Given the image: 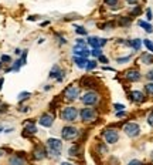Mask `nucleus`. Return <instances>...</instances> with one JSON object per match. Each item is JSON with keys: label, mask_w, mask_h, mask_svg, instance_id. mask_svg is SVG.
Instances as JSON below:
<instances>
[{"label": "nucleus", "mask_w": 153, "mask_h": 165, "mask_svg": "<svg viewBox=\"0 0 153 165\" xmlns=\"http://www.w3.org/2000/svg\"><path fill=\"white\" fill-rule=\"evenodd\" d=\"M63 150V142L57 138H50L47 141V154L52 158H58Z\"/></svg>", "instance_id": "obj_1"}, {"label": "nucleus", "mask_w": 153, "mask_h": 165, "mask_svg": "<svg viewBox=\"0 0 153 165\" xmlns=\"http://www.w3.org/2000/svg\"><path fill=\"white\" fill-rule=\"evenodd\" d=\"M78 135H79V131H78L75 127H72V125H67V127H64L63 130H61V137H63V140H65V141L75 140Z\"/></svg>", "instance_id": "obj_2"}, {"label": "nucleus", "mask_w": 153, "mask_h": 165, "mask_svg": "<svg viewBox=\"0 0 153 165\" xmlns=\"http://www.w3.org/2000/svg\"><path fill=\"white\" fill-rule=\"evenodd\" d=\"M78 110L75 107H65L61 111V118L64 121H67V122H72V121L76 120V117H78Z\"/></svg>", "instance_id": "obj_3"}, {"label": "nucleus", "mask_w": 153, "mask_h": 165, "mask_svg": "<svg viewBox=\"0 0 153 165\" xmlns=\"http://www.w3.org/2000/svg\"><path fill=\"white\" fill-rule=\"evenodd\" d=\"M81 101H82L84 105L91 107V105H95L96 102L99 101V95L96 94L95 91H87V93L81 97Z\"/></svg>", "instance_id": "obj_4"}, {"label": "nucleus", "mask_w": 153, "mask_h": 165, "mask_svg": "<svg viewBox=\"0 0 153 165\" xmlns=\"http://www.w3.org/2000/svg\"><path fill=\"white\" fill-rule=\"evenodd\" d=\"M79 117H81V120L84 122H91V121H94L96 118V111L94 108H82L81 110V113H79Z\"/></svg>", "instance_id": "obj_5"}, {"label": "nucleus", "mask_w": 153, "mask_h": 165, "mask_svg": "<svg viewBox=\"0 0 153 165\" xmlns=\"http://www.w3.org/2000/svg\"><path fill=\"white\" fill-rule=\"evenodd\" d=\"M123 131H125L126 135L135 138V137H138L140 134V128L136 122H128V124H125V127H123Z\"/></svg>", "instance_id": "obj_6"}, {"label": "nucleus", "mask_w": 153, "mask_h": 165, "mask_svg": "<svg viewBox=\"0 0 153 165\" xmlns=\"http://www.w3.org/2000/svg\"><path fill=\"white\" fill-rule=\"evenodd\" d=\"M79 95V88L76 85H68L67 88L64 90V97L68 100V101H74L78 98Z\"/></svg>", "instance_id": "obj_7"}, {"label": "nucleus", "mask_w": 153, "mask_h": 165, "mask_svg": "<svg viewBox=\"0 0 153 165\" xmlns=\"http://www.w3.org/2000/svg\"><path fill=\"white\" fill-rule=\"evenodd\" d=\"M103 138H105V141H106L108 144H115V142H118L119 134H118V131L114 130V128H108V130L103 131Z\"/></svg>", "instance_id": "obj_8"}, {"label": "nucleus", "mask_w": 153, "mask_h": 165, "mask_svg": "<svg viewBox=\"0 0 153 165\" xmlns=\"http://www.w3.org/2000/svg\"><path fill=\"white\" fill-rule=\"evenodd\" d=\"M52 122H54V115L50 114V113H45L40 117V120H38V124L41 125V127H45L48 128L52 125Z\"/></svg>", "instance_id": "obj_9"}, {"label": "nucleus", "mask_w": 153, "mask_h": 165, "mask_svg": "<svg viewBox=\"0 0 153 165\" xmlns=\"http://www.w3.org/2000/svg\"><path fill=\"white\" fill-rule=\"evenodd\" d=\"M91 54V51L87 49V46H79L76 44L74 47V56L75 57H82V58H87Z\"/></svg>", "instance_id": "obj_10"}, {"label": "nucleus", "mask_w": 153, "mask_h": 165, "mask_svg": "<svg viewBox=\"0 0 153 165\" xmlns=\"http://www.w3.org/2000/svg\"><path fill=\"white\" fill-rule=\"evenodd\" d=\"M89 46H92L94 49H101L106 44V40L105 38H98V37H89L88 41H87Z\"/></svg>", "instance_id": "obj_11"}, {"label": "nucleus", "mask_w": 153, "mask_h": 165, "mask_svg": "<svg viewBox=\"0 0 153 165\" xmlns=\"http://www.w3.org/2000/svg\"><path fill=\"white\" fill-rule=\"evenodd\" d=\"M33 157H34V159H37V161L44 159L45 157H47V151L44 150V147H41V145L36 147V148H34V151H33Z\"/></svg>", "instance_id": "obj_12"}, {"label": "nucleus", "mask_w": 153, "mask_h": 165, "mask_svg": "<svg viewBox=\"0 0 153 165\" xmlns=\"http://www.w3.org/2000/svg\"><path fill=\"white\" fill-rule=\"evenodd\" d=\"M50 77L51 78H55L57 81H63V78H64V71L58 67V66H54L52 69H51L50 71Z\"/></svg>", "instance_id": "obj_13"}, {"label": "nucleus", "mask_w": 153, "mask_h": 165, "mask_svg": "<svg viewBox=\"0 0 153 165\" xmlns=\"http://www.w3.org/2000/svg\"><path fill=\"white\" fill-rule=\"evenodd\" d=\"M125 77H126L129 81H138L140 78V73L138 70H128L125 73Z\"/></svg>", "instance_id": "obj_14"}, {"label": "nucleus", "mask_w": 153, "mask_h": 165, "mask_svg": "<svg viewBox=\"0 0 153 165\" xmlns=\"http://www.w3.org/2000/svg\"><path fill=\"white\" fill-rule=\"evenodd\" d=\"M9 165H26V161L23 157H19V155H13L9 159Z\"/></svg>", "instance_id": "obj_15"}, {"label": "nucleus", "mask_w": 153, "mask_h": 165, "mask_svg": "<svg viewBox=\"0 0 153 165\" xmlns=\"http://www.w3.org/2000/svg\"><path fill=\"white\" fill-rule=\"evenodd\" d=\"M130 100L135 102H142V101H145V95H143V93H140V91H132L130 93Z\"/></svg>", "instance_id": "obj_16"}, {"label": "nucleus", "mask_w": 153, "mask_h": 165, "mask_svg": "<svg viewBox=\"0 0 153 165\" xmlns=\"http://www.w3.org/2000/svg\"><path fill=\"white\" fill-rule=\"evenodd\" d=\"M24 131H26L24 135L26 134H36L37 133V127H36L33 122H27V124L24 125Z\"/></svg>", "instance_id": "obj_17"}, {"label": "nucleus", "mask_w": 153, "mask_h": 165, "mask_svg": "<svg viewBox=\"0 0 153 165\" xmlns=\"http://www.w3.org/2000/svg\"><path fill=\"white\" fill-rule=\"evenodd\" d=\"M87 61H88L87 58H82V57H75V56H74V63H75L76 66L79 67V69H85V67H87Z\"/></svg>", "instance_id": "obj_18"}, {"label": "nucleus", "mask_w": 153, "mask_h": 165, "mask_svg": "<svg viewBox=\"0 0 153 165\" xmlns=\"http://www.w3.org/2000/svg\"><path fill=\"white\" fill-rule=\"evenodd\" d=\"M140 44H142V40H139V38H133V40H130V41H129V46H130L133 50H136V51L140 50Z\"/></svg>", "instance_id": "obj_19"}, {"label": "nucleus", "mask_w": 153, "mask_h": 165, "mask_svg": "<svg viewBox=\"0 0 153 165\" xmlns=\"http://www.w3.org/2000/svg\"><path fill=\"white\" fill-rule=\"evenodd\" d=\"M140 60H142V63H145V64H152L153 63V56H152V54L145 53V54H142Z\"/></svg>", "instance_id": "obj_20"}, {"label": "nucleus", "mask_w": 153, "mask_h": 165, "mask_svg": "<svg viewBox=\"0 0 153 165\" xmlns=\"http://www.w3.org/2000/svg\"><path fill=\"white\" fill-rule=\"evenodd\" d=\"M79 152H81V145H72L70 150H68V154H70V155H72V157L78 155Z\"/></svg>", "instance_id": "obj_21"}, {"label": "nucleus", "mask_w": 153, "mask_h": 165, "mask_svg": "<svg viewBox=\"0 0 153 165\" xmlns=\"http://www.w3.org/2000/svg\"><path fill=\"white\" fill-rule=\"evenodd\" d=\"M139 26H140V27H143V29H145L147 33H152L153 32V27L149 24L147 21H143V20H140V21H139Z\"/></svg>", "instance_id": "obj_22"}, {"label": "nucleus", "mask_w": 153, "mask_h": 165, "mask_svg": "<svg viewBox=\"0 0 153 165\" xmlns=\"http://www.w3.org/2000/svg\"><path fill=\"white\" fill-rule=\"evenodd\" d=\"M30 93L28 91H23V93H20L19 94V102H21V101H24V100H27V98H30Z\"/></svg>", "instance_id": "obj_23"}, {"label": "nucleus", "mask_w": 153, "mask_h": 165, "mask_svg": "<svg viewBox=\"0 0 153 165\" xmlns=\"http://www.w3.org/2000/svg\"><path fill=\"white\" fill-rule=\"evenodd\" d=\"M95 67H96V61H95V60H88V61H87V67H85V69H87L88 71H91L92 69H95Z\"/></svg>", "instance_id": "obj_24"}, {"label": "nucleus", "mask_w": 153, "mask_h": 165, "mask_svg": "<svg viewBox=\"0 0 153 165\" xmlns=\"http://www.w3.org/2000/svg\"><path fill=\"white\" fill-rule=\"evenodd\" d=\"M75 32L81 36H87V29H84L82 26H75Z\"/></svg>", "instance_id": "obj_25"}, {"label": "nucleus", "mask_w": 153, "mask_h": 165, "mask_svg": "<svg viewBox=\"0 0 153 165\" xmlns=\"http://www.w3.org/2000/svg\"><path fill=\"white\" fill-rule=\"evenodd\" d=\"M143 44L146 46V49H147V50H149V51H152V53H153V43L150 41V40L145 38V40H143Z\"/></svg>", "instance_id": "obj_26"}, {"label": "nucleus", "mask_w": 153, "mask_h": 165, "mask_svg": "<svg viewBox=\"0 0 153 165\" xmlns=\"http://www.w3.org/2000/svg\"><path fill=\"white\" fill-rule=\"evenodd\" d=\"M145 90H146V93L149 95H153V82H149L145 85Z\"/></svg>", "instance_id": "obj_27"}, {"label": "nucleus", "mask_w": 153, "mask_h": 165, "mask_svg": "<svg viewBox=\"0 0 153 165\" xmlns=\"http://www.w3.org/2000/svg\"><path fill=\"white\" fill-rule=\"evenodd\" d=\"M91 54H92L94 57L98 58V57H101V56H102V50H101V49H94V50L91 51Z\"/></svg>", "instance_id": "obj_28"}, {"label": "nucleus", "mask_w": 153, "mask_h": 165, "mask_svg": "<svg viewBox=\"0 0 153 165\" xmlns=\"http://www.w3.org/2000/svg\"><path fill=\"white\" fill-rule=\"evenodd\" d=\"M0 61H1V63H10V61H12V57L7 56V54H3L1 58H0Z\"/></svg>", "instance_id": "obj_29"}, {"label": "nucleus", "mask_w": 153, "mask_h": 165, "mask_svg": "<svg viewBox=\"0 0 153 165\" xmlns=\"http://www.w3.org/2000/svg\"><path fill=\"white\" fill-rule=\"evenodd\" d=\"M20 60H21L23 66L27 63V50H23V51H21V58H20Z\"/></svg>", "instance_id": "obj_30"}, {"label": "nucleus", "mask_w": 153, "mask_h": 165, "mask_svg": "<svg viewBox=\"0 0 153 165\" xmlns=\"http://www.w3.org/2000/svg\"><path fill=\"white\" fill-rule=\"evenodd\" d=\"M129 23H130V19H129V17H123V19L119 20V24H122V26H128Z\"/></svg>", "instance_id": "obj_31"}, {"label": "nucleus", "mask_w": 153, "mask_h": 165, "mask_svg": "<svg viewBox=\"0 0 153 165\" xmlns=\"http://www.w3.org/2000/svg\"><path fill=\"white\" fill-rule=\"evenodd\" d=\"M118 0H105V4L106 6H116Z\"/></svg>", "instance_id": "obj_32"}, {"label": "nucleus", "mask_w": 153, "mask_h": 165, "mask_svg": "<svg viewBox=\"0 0 153 165\" xmlns=\"http://www.w3.org/2000/svg\"><path fill=\"white\" fill-rule=\"evenodd\" d=\"M114 107L116 108V111H123L125 105H122V104H114Z\"/></svg>", "instance_id": "obj_33"}, {"label": "nucleus", "mask_w": 153, "mask_h": 165, "mask_svg": "<svg viewBox=\"0 0 153 165\" xmlns=\"http://www.w3.org/2000/svg\"><path fill=\"white\" fill-rule=\"evenodd\" d=\"M130 57L128 56V57H122V58H118V63H125V61H129Z\"/></svg>", "instance_id": "obj_34"}, {"label": "nucleus", "mask_w": 153, "mask_h": 165, "mask_svg": "<svg viewBox=\"0 0 153 165\" xmlns=\"http://www.w3.org/2000/svg\"><path fill=\"white\" fill-rule=\"evenodd\" d=\"M128 165H143V164H142L140 161H138V159H133V161H130Z\"/></svg>", "instance_id": "obj_35"}, {"label": "nucleus", "mask_w": 153, "mask_h": 165, "mask_svg": "<svg viewBox=\"0 0 153 165\" xmlns=\"http://www.w3.org/2000/svg\"><path fill=\"white\" fill-rule=\"evenodd\" d=\"M76 44H79V46H87V41H84L82 38H76Z\"/></svg>", "instance_id": "obj_36"}, {"label": "nucleus", "mask_w": 153, "mask_h": 165, "mask_svg": "<svg viewBox=\"0 0 153 165\" xmlns=\"http://www.w3.org/2000/svg\"><path fill=\"white\" fill-rule=\"evenodd\" d=\"M147 122H149V125H152V127H153V113L147 117Z\"/></svg>", "instance_id": "obj_37"}, {"label": "nucleus", "mask_w": 153, "mask_h": 165, "mask_svg": "<svg viewBox=\"0 0 153 165\" xmlns=\"http://www.w3.org/2000/svg\"><path fill=\"white\" fill-rule=\"evenodd\" d=\"M146 17H147V20H152V10H150V9H147Z\"/></svg>", "instance_id": "obj_38"}, {"label": "nucleus", "mask_w": 153, "mask_h": 165, "mask_svg": "<svg viewBox=\"0 0 153 165\" xmlns=\"http://www.w3.org/2000/svg\"><path fill=\"white\" fill-rule=\"evenodd\" d=\"M98 61H101V63H108V58L101 56V57H98Z\"/></svg>", "instance_id": "obj_39"}, {"label": "nucleus", "mask_w": 153, "mask_h": 165, "mask_svg": "<svg viewBox=\"0 0 153 165\" xmlns=\"http://www.w3.org/2000/svg\"><path fill=\"white\" fill-rule=\"evenodd\" d=\"M140 13V9L139 7H135L133 10H132V16H135V14H139Z\"/></svg>", "instance_id": "obj_40"}, {"label": "nucleus", "mask_w": 153, "mask_h": 165, "mask_svg": "<svg viewBox=\"0 0 153 165\" xmlns=\"http://www.w3.org/2000/svg\"><path fill=\"white\" fill-rule=\"evenodd\" d=\"M125 115H126L125 111H118V113H116V117H119V118H121V117H125Z\"/></svg>", "instance_id": "obj_41"}, {"label": "nucleus", "mask_w": 153, "mask_h": 165, "mask_svg": "<svg viewBox=\"0 0 153 165\" xmlns=\"http://www.w3.org/2000/svg\"><path fill=\"white\" fill-rule=\"evenodd\" d=\"M102 27H103V29H108V27L111 29V27H114V23H106V24H103Z\"/></svg>", "instance_id": "obj_42"}, {"label": "nucleus", "mask_w": 153, "mask_h": 165, "mask_svg": "<svg viewBox=\"0 0 153 165\" xmlns=\"http://www.w3.org/2000/svg\"><path fill=\"white\" fill-rule=\"evenodd\" d=\"M147 78H150V80H153V71H150V73H147Z\"/></svg>", "instance_id": "obj_43"}, {"label": "nucleus", "mask_w": 153, "mask_h": 165, "mask_svg": "<svg viewBox=\"0 0 153 165\" xmlns=\"http://www.w3.org/2000/svg\"><path fill=\"white\" fill-rule=\"evenodd\" d=\"M14 53H16L17 56H20V54H21V50H20V49H16V50H14Z\"/></svg>", "instance_id": "obj_44"}, {"label": "nucleus", "mask_w": 153, "mask_h": 165, "mask_svg": "<svg viewBox=\"0 0 153 165\" xmlns=\"http://www.w3.org/2000/svg\"><path fill=\"white\" fill-rule=\"evenodd\" d=\"M126 1H128V3H130V4H135L138 0H126Z\"/></svg>", "instance_id": "obj_45"}, {"label": "nucleus", "mask_w": 153, "mask_h": 165, "mask_svg": "<svg viewBox=\"0 0 153 165\" xmlns=\"http://www.w3.org/2000/svg\"><path fill=\"white\" fill-rule=\"evenodd\" d=\"M3 82H4V78H0V90H1V85H3Z\"/></svg>", "instance_id": "obj_46"}, {"label": "nucleus", "mask_w": 153, "mask_h": 165, "mask_svg": "<svg viewBox=\"0 0 153 165\" xmlns=\"http://www.w3.org/2000/svg\"><path fill=\"white\" fill-rule=\"evenodd\" d=\"M3 155H4V150H1V148H0V157H3Z\"/></svg>", "instance_id": "obj_47"}, {"label": "nucleus", "mask_w": 153, "mask_h": 165, "mask_svg": "<svg viewBox=\"0 0 153 165\" xmlns=\"http://www.w3.org/2000/svg\"><path fill=\"white\" fill-rule=\"evenodd\" d=\"M61 165H74V164H71V162H63Z\"/></svg>", "instance_id": "obj_48"}, {"label": "nucleus", "mask_w": 153, "mask_h": 165, "mask_svg": "<svg viewBox=\"0 0 153 165\" xmlns=\"http://www.w3.org/2000/svg\"><path fill=\"white\" fill-rule=\"evenodd\" d=\"M0 69H1V61H0Z\"/></svg>", "instance_id": "obj_49"}, {"label": "nucleus", "mask_w": 153, "mask_h": 165, "mask_svg": "<svg viewBox=\"0 0 153 165\" xmlns=\"http://www.w3.org/2000/svg\"><path fill=\"white\" fill-rule=\"evenodd\" d=\"M1 131H3V130H1V128H0V133H1Z\"/></svg>", "instance_id": "obj_50"}]
</instances>
